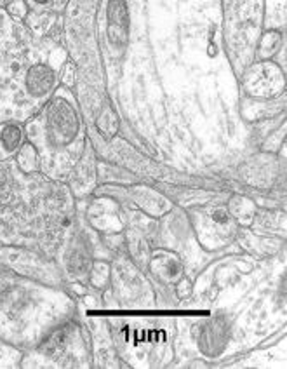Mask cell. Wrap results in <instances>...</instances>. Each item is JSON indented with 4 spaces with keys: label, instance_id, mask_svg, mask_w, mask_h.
Returning a JSON list of instances; mask_svg holds the SVG:
<instances>
[{
    "label": "cell",
    "instance_id": "2",
    "mask_svg": "<svg viewBox=\"0 0 287 369\" xmlns=\"http://www.w3.org/2000/svg\"><path fill=\"white\" fill-rule=\"evenodd\" d=\"M71 81H74V68L68 67L66 72H64V82L71 84Z\"/></svg>",
    "mask_w": 287,
    "mask_h": 369
},
{
    "label": "cell",
    "instance_id": "3",
    "mask_svg": "<svg viewBox=\"0 0 287 369\" xmlns=\"http://www.w3.org/2000/svg\"><path fill=\"white\" fill-rule=\"evenodd\" d=\"M7 2H13V0H0V6H4V4H7Z\"/></svg>",
    "mask_w": 287,
    "mask_h": 369
},
{
    "label": "cell",
    "instance_id": "1",
    "mask_svg": "<svg viewBox=\"0 0 287 369\" xmlns=\"http://www.w3.org/2000/svg\"><path fill=\"white\" fill-rule=\"evenodd\" d=\"M57 54L44 58L37 39L0 9V119L21 117L48 100L57 81Z\"/></svg>",
    "mask_w": 287,
    "mask_h": 369
}]
</instances>
